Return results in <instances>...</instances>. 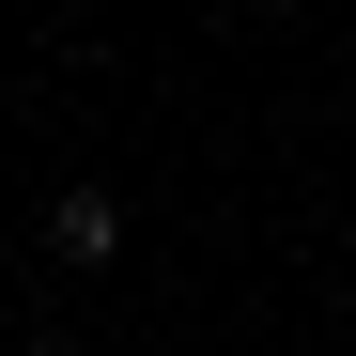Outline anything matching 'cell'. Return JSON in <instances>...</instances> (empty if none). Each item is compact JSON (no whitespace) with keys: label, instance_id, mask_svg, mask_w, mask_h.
Instances as JSON below:
<instances>
[{"label":"cell","instance_id":"1","mask_svg":"<svg viewBox=\"0 0 356 356\" xmlns=\"http://www.w3.org/2000/svg\"><path fill=\"white\" fill-rule=\"evenodd\" d=\"M47 248H63V264H108V248H124V202H108V186H63V202H47Z\"/></svg>","mask_w":356,"mask_h":356},{"label":"cell","instance_id":"2","mask_svg":"<svg viewBox=\"0 0 356 356\" xmlns=\"http://www.w3.org/2000/svg\"><path fill=\"white\" fill-rule=\"evenodd\" d=\"M248 16H294V0H248Z\"/></svg>","mask_w":356,"mask_h":356},{"label":"cell","instance_id":"3","mask_svg":"<svg viewBox=\"0 0 356 356\" xmlns=\"http://www.w3.org/2000/svg\"><path fill=\"white\" fill-rule=\"evenodd\" d=\"M31 356H78V341H31Z\"/></svg>","mask_w":356,"mask_h":356}]
</instances>
